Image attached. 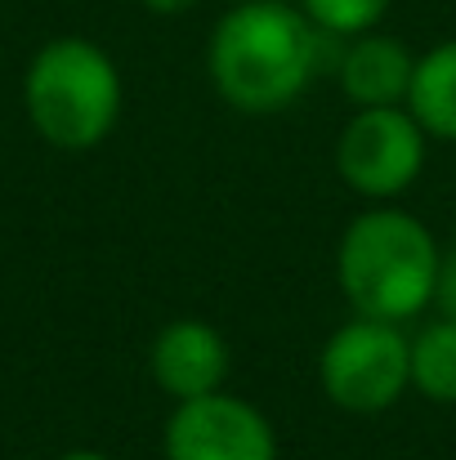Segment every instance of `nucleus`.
I'll use <instances>...</instances> for the list:
<instances>
[{"label": "nucleus", "instance_id": "9", "mask_svg": "<svg viewBox=\"0 0 456 460\" xmlns=\"http://www.w3.org/2000/svg\"><path fill=\"white\" fill-rule=\"evenodd\" d=\"M407 112L421 121V130L434 144H456V36L416 54Z\"/></svg>", "mask_w": 456, "mask_h": 460}, {"label": "nucleus", "instance_id": "14", "mask_svg": "<svg viewBox=\"0 0 456 460\" xmlns=\"http://www.w3.org/2000/svg\"><path fill=\"white\" fill-rule=\"evenodd\" d=\"M54 460H112V456H103L94 447H72V452H63V456H54Z\"/></svg>", "mask_w": 456, "mask_h": 460}, {"label": "nucleus", "instance_id": "4", "mask_svg": "<svg viewBox=\"0 0 456 460\" xmlns=\"http://www.w3.org/2000/svg\"><path fill=\"white\" fill-rule=\"evenodd\" d=\"M412 335L398 322L353 313L317 349V385L349 416H380L412 389Z\"/></svg>", "mask_w": 456, "mask_h": 460}, {"label": "nucleus", "instance_id": "6", "mask_svg": "<svg viewBox=\"0 0 456 460\" xmlns=\"http://www.w3.org/2000/svg\"><path fill=\"white\" fill-rule=\"evenodd\" d=\"M161 452L165 460H278V429L255 402L219 389L174 402Z\"/></svg>", "mask_w": 456, "mask_h": 460}, {"label": "nucleus", "instance_id": "7", "mask_svg": "<svg viewBox=\"0 0 456 460\" xmlns=\"http://www.w3.org/2000/svg\"><path fill=\"white\" fill-rule=\"evenodd\" d=\"M152 385L170 402H192L206 394H219L233 371V349L228 340L201 322V317H174L156 331L148 349Z\"/></svg>", "mask_w": 456, "mask_h": 460}, {"label": "nucleus", "instance_id": "11", "mask_svg": "<svg viewBox=\"0 0 456 460\" xmlns=\"http://www.w3.org/2000/svg\"><path fill=\"white\" fill-rule=\"evenodd\" d=\"M296 4L326 40H349V36L376 31L394 0H296Z\"/></svg>", "mask_w": 456, "mask_h": 460}, {"label": "nucleus", "instance_id": "2", "mask_svg": "<svg viewBox=\"0 0 456 460\" xmlns=\"http://www.w3.org/2000/svg\"><path fill=\"white\" fill-rule=\"evenodd\" d=\"M439 255L443 246L434 242L430 224L403 206L376 201L340 233L335 287L353 313L403 326L434 305Z\"/></svg>", "mask_w": 456, "mask_h": 460}, {"label": "nucleus", "instance_id": "15", "mask_svg": "<svg viewBox=\"0 0 456 460\" xmlns=\"http://www.w3.org/2000/svg\"><path fill=\"white\" fill-rule=\"evenodd\" d=\"M228 4H237V0H228Z\"/></svg>", "mask_w": 456, "mask_h": 460}, {"label": "nucleus", "instance_id": "12", "mask_svg": "<svg viewBox=\"0 0 456 460\" xmlns=\"http://www.w3.org/2000/svg\"><path fill=\"white\" fill-rule=\"evenodd\" d=\"M439 317H452L456 322V246H448L439 255V278H434V305Z\"/></svg>", "mask_w": 456, "mask_h": 460}, {"label": "nucleus", "instance_id": "8", "mask_svg": "<svg viewBox=\"0 0 456 460\" xmlns=\"http://www.w3.org/2000/svg\"><path fill=\"white\" fill-rule=\"evenodd\" d=\"M412 76H416V54L407 49V40L380 27L349 36L344 49L335 54V81L353 108H407Z\"/></svg>", "mask_w": 456, "mask_h": 460}, {"label": "nucleus", "instance_id": "5", "mask_svg": "<svg viewBox=\"0 0 456 460\" xmlns=\"http://www.w3.org/2000/svg\"><path fill=\"white\" fill-rule=\"evenodd\" d=\"M430 156V135L407 108H353L335 139V174L367 201L403 197Z\"/></svg>", "mask_w": 456, "mask_h": 460}, {"label": "nucleus", "instance_id": "3", "mask_svg": "<svg viewBox=\"0 0 456 460\" xmlns=\"http://www.w3.org/2000/svg\"><path fill=\"white\" fill-rule=\"evenodd\" d=\"M126 85L117 58L85 36L45 40L22 72V108L31 130L63 153L99 148L121 121Z\"/></svg>", "mask_w": 456, "mask_h": 460}, {"label": "nucleus", "instance_id": "1", "mask_svg": "<svg viewBox=\"0 0 456 460\" xmlns=\"http://www.w3.org/2000/svg\"><path fill=\"white\" fill-rule=\"evenodd\" d=\"M322 31L287 0H237L206 40L215 94L246 117H273L304 99L322 67Z\"/></svg>", "mask_w": 456, "mask_h": 460}, {"label": "nucleus", "instance_id": "10", "mask_svg": "<svg viewBox=\"0 0 456 460\" xmlns=\"http://www.w3.org/2000/svg\"><path fill=\"white\" fill-rule=\"evenodd\" d=\"M412 389L430 402H456V322L434 317L412 335Z\"/></svg>", "mask_w": 456, "mask_h": 460}, {"label": "nucleus", "instance_id": "13", "mask_svg": "<svg viewBox=\"0 0 456 460\" xmlns=\"http://www.w3.org/2000/svg\"><path fill=\"white\" fill-rule=\"evenodd\" d=\"M148 13H156V18H179V13H188V9H197L201 0H139Z\"/></svg>", "mask_w": 456, "mask_h": 460}]
</instances>
